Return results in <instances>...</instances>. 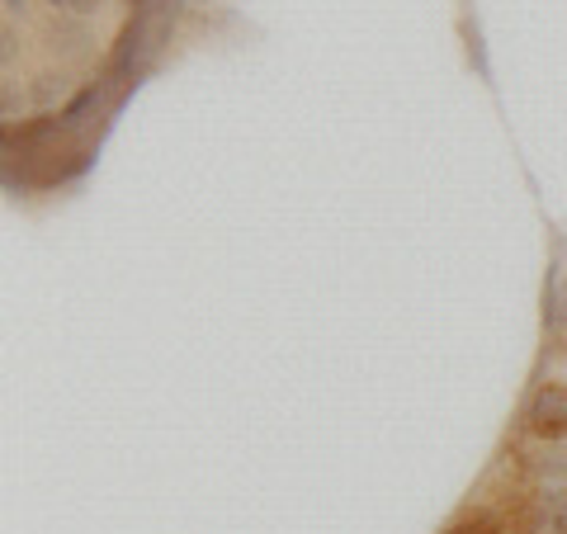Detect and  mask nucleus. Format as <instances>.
<instances>
[{"mask_svg": "<svg viewBox=\"0 0 567 534\" xmlns=\"http://www.w3.org/2000/svg\"><path fill=\"white\" fill-rule=\"evenodd\" d=\"M529 431L544 440H563L567 435V388L563 383H544L535 402H529Z\"/></svg>", "mask_w": 567, "mask_h": 534, "instance_id": "f257e3e1", "label": "nucleus"}, {"mask_svg": "<svg viewBox=\"0 0 567 534\" xmlns=\"http://www.w3.org/2000/svg\"><path fill=\"white\" fill-rule=\"evenodd\" d=\"M450 534H496L487 521H473V525H458V530H450Z\"/></svg>", "mask_w": 567, "mask_h": 534, "instance_id": "f03ea898", "label": "nucleus"}]
</instances>
